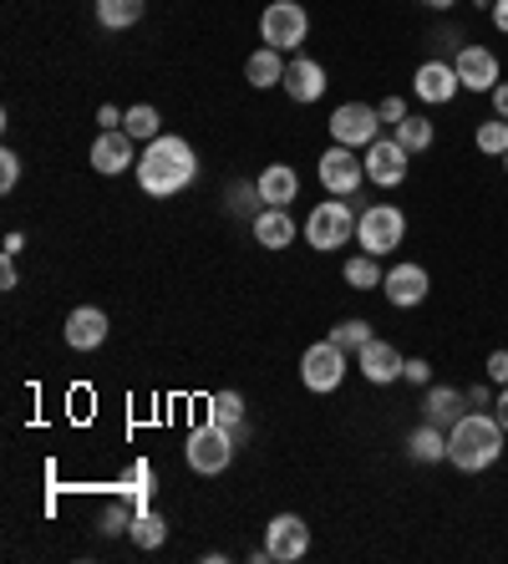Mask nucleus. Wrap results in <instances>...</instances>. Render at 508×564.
<instances>
[{
	"mask_svg": "<svg viewBox=\"0 0 508 564\" xmlns=\"http://www.w3.org/2000/svg\"><path fill=\"white\" fill-rule=\"evenodd\" d=\"M198 178V158H194V143L188 138H173V132H158L148 153L138 158V184L143 194L153 198H173Z\"/></svg>",
	"mask_w": 508,
	"mask_h": 564,
	"instance_id": "f257e3e1",
	"label": "nucleus"
},
{
	"mask_svg": "<svg viewBox=\"0 0 508 564\" xmlns=\"http://www.w3.org/2000/svg\"><path fill=\"white\" fill-rule=\"evenodd\" d=\"M498 453H504V422L488 417V412H463L447 427V463L453 468L483 473L498 463Z\"/></svg>",
	"mask_w": 508,
	"mask_h": 564,
	"instance_id": "f03ea898",
	"label": "nucleus"
},
{
	"mask_svg": "<svg viewBox=\"0 0 508 564\" xmlns=\"http://www.w3.org/2000/svg\"><path fill=\"white\" fill-rule=\"evenodd\" d=\"M356 219H361V214H356L346 198L331 194L326 204H315L311 209V219H305V239H311L315 250H341V245H352Z\"/></svg>",
	"mask_w": 508,
	"mask_h": 564,
	"instance_id": "7ed1b4c3",
	"label": "nucleus"
},
{
	"mask_svg": "<svg viewBox=\"0 0 508 564\" xmlns=\"http://www.w3.org/2000/svg\"><path fill=\"white\" fill-rule=\"evenodd\" d=\"M356 239H361L366 254H391L407 239V214L391 209V204H366L361 219H356Z\"/></svg>",
	"mask_w": 508,
	"mask_h": 564,
	"instance_id": "20e7f679",
	"label": "nucleus"
},
{
	"mask_svg": "<svg viewBox=\"0 0 508 564\" xmlns=\"http://www.w3.org/2000/svg\"><path fill=\"white\" fill-rule=\"evenodd\" d=\"M188 468L204 473V478H219L229 463H235V433H224V427H214V422H204V427H194L188 433Z\"/></svg>",
	"mask_w": 508,
	"mask_h": 564,
	"instance_id": "39448f33",
	"label": "nucleus"
},
{
	"mask_svg": "<svg viewBox=\"0 0 508 564\" xmlns=\"http://www.w3.org/2000/svg\"><path fill=\"white\" fill-rule=\"evenodd\" d=\"M381 112L371 102H341L336 112H331V138H336L341 148H371L381 138Z\"/></svg>",
	"mask_w": 508,
	"mask_h": 564,
	"instance_id": "423d86ee",
	"label": "nucleus"
},
{
	"mask_svg": "<svg viewBox=\"0 0 508 564\" xmlns=\"http://www.w3.org/2000/svg\"><path fill=\"white\" fill-rule=\"evenodd\" d=\"M300 381H305L311 392H336L341 381H346V351H341L331 336L305 346V356H300Z\"/></svg>",
	"mask_w": 508,
	"mask_h": 564,
	"instance_id": "0eeeda50",
	"label": "nucleus"
},
{
	"mask_svg": "<svg viewBox=\"0 0 508 564\" xmlns=\"http://www.w3.org/2000/svg\"><path fill=\"white\" fill-rule=\"evenodd\" d=\"M305 31H311V15H305V6H295V0H274L270 11L260 15V36H264V46H274V52L300 46Z\"/></svg>",
	"mask_w": 508,
	"mask_h": 564,
	"instance_id": "6e6552de",
	"label": "nucleus"
},
{
	"mask_svg": "<svg viewBox=\"0 0 508 564\" xmlns=\"http://www.w3.org/2000/svg\"><path fill=\"white\" fill-rule=\"evenodd\" d=\"M264 550H270L274 564H295L305 560V550H311V529H305V519L300 513H274L270 519V539H264Z\"/></svg>",
	"mask_w": 508,
	"mask_h": 564,
	"instance_id": "1a4fd4ad",
	"label": "nucleus"
},
{
	"mask_svg": "<svg viewBox=\"0 0 508 564\" xmlns=\"http://www.w3.org/2000/svg\"><path fill=\"white\" fill-rule=\"evenodd\" d=\"M366 178V163H356V148H331L326 158H321V184H326V194L336 198H352L356 188H361Z\"/></svg>",
	"mask_w": 508,
	"mask_h": 564,
	"instance_id": "9d476101",
	"label": "nucleus"
},
{
	"mask_svg": "<svg viewBox=\"0 0 508 564\" xmlns=\"http://www.w3.org/2000/svg\"><path fill=\"white\" fill-rule=\"evenodd\" d=\"M407 148L397 143V138H377V143L366 148V178H371V184H381V188H397L407 178Z\"/></svg>",
	"mask_w": 508,
	"mask_h": 564,
	"instance_id": "9b49d317",
	"label": "nucleus"
},
{
	"mask_svg": "<svg viewBox=\"0 0 508 564\" xmlns=\"http://www.w3.org/2000/svg\"><path fill=\"white\" fill-rule=\"evenodd\" d=\"M428 270L422 264H397V270H387V280H381V290H387V301L397 305V311H412V305H422L428 301Z\"/></svg>",
	"mask_w": 508,
	"mask_h": 564,
	"instance_id": "f8f14e48",
	"label": "nucleus"
},
{
	"mask_svg": "<svg viewBox=\"0 0 508 564\" xmlns=\"http://www.w3.org/2000/svg\"><path fill=\"white\" fill-rule=\"evenodd\" d=\"M91 169L107 173V178H118V173L138 169V158H132V132L128 128L102 132V138L91 143Z\"/></svg>",
	"mask_w": 508,
	"mask_h": 564,
	"instance_id": "ddd939ff",
	"label": "nucleus"
},
{
	"mask_svg": "<svg viewBox=\"0 0 508 564\" xmlns=\"http://www.w3.org/2000/svg\"><path fill=\"white\" fill-rule=\"evenodd\" d=\"M412 93L422 97V102H453L457 93H463V82H457V66L453 62H422L418 77H412Z\"/></svg>",
	"mask_w": 508,
	"mask_h": 564,
	"instance_id": "4468645a",
	"label": "nucleus"
},
{
	"mask_svg": "<svg viewBox=\"0 0 508 564\" xmlns=\"http://www.w3.org/2000/svg\"><path fill=\"white\" fill-rule=\"evenodd\" d=\"M356 367H361V377H366V381H377V387H387V381L402 377L407 356L397 351L391 341H377V336H371V341H366L361 351H356Z\"/></svg>",
	"mask_w": 508,
	"mask_h": 564,
	"instance_id": "2eb2a0df",
	"label": "nucleus"
},
{
	"mask_svg": "<svg viewBox=\"0 0 508 564\" xmlns=\"http://www.w3.org/2000/svg\"><path fill=\"white\" fill-rule=\"evenodd\" d=\"M457 82L468 87V93H494L498 87V56L488 46H463L457 52Z\"/></svg>",
	"mask_w": 508,
	"mask_h": 564,
	"instance_id": "dca6fc26",
	"label": "nucleus"
},
{
	"mask_svg": "<svg viewBox=\"0 0 508 564\" xmlns=\"http://www.w3.org/2000/svg\"><path fill=\"white\" fill-rule=\"evenodd\" d=\"M102 341H107V315L97 305H77L66 315V346L72 351H97Z\"/></svg>",
	"mask_w": 508,
	"mask_h": 564,
	"instance_id": "f3484780",
	"label": "nucleus"
},
{
	"mask_svg": "<svg viewBox=\"0 0 508 564\" xmlns=\"http://www.w3.org/2000/svg\"><path fill=\"white\" fill-rule=\"evenodd\" d=\"M290 93V102H315V97L326 93V66L311 62V56H295V62L285 66V82H280Z\"/></svg>",
	"mask_w": 508,
	"mask_h": 564,
	"instance_id": "a211bd4d",
	"label": "nucleus"
},
{
	"mask_svg": "<svg viewBox=\"0 0 508 564\" xmlns=\"http://www.w3.org/2000/svg\"><path fill=\"white\" fill-rule=\"evenodd\" d=\"M255 184H260V198L270 204V209H285L290 198L300 194V173L290 169V163H270V169H264Z\"/></svg>",
	"mask_w": 508,
	"mask_h": 564,
	"instance_id": "6ab92c4d",
	"label": "nucleus"
},
{
	"mask_svg": "<svg viewBox=\"0 0 508 564\" xmlns=\"http://www.w3.org/2000/svg\"><path fill=\"white\" fill-rule=\"evenodd\" d=\"M255 239H260L264 250H285L290 239H295V219H290V209L255 214Z\"/></svg>",
	"mask_w": 508,
	"mask_h": 564,
	"instance_id": "aec40b11",
	"label": "nucleus"
},
{
	"mask_svg": "<svg viewBox=\"0 0 508 564\" xmlns=\"http://www.w3.org/2000/svg\"><path fill=\"white\" fill-rule=\"evenodd\" d=\"M422 408H428V422H437V427H453V422L468 412V392H457V387H432Z\"/></svg>",
	"mask_w": 508,
	"mask_h": 564,
	"instance_id": "412c9836",
	"label": "nucleus"
},
{
	"mask_svg": "<svg viewBox=\"0 0 508 564\" xmlns=\"http://www.w3.org/2000/svg\"><path fill=\"white\" fill-rule=\"evenodd\" d=\"M407 453L418 463H443L447 458V433L437 427V422H422V427H412V437H407Z\"/></svg>",
	"mask_w": 508,
	"mask_h": 564,
	"instance_id": "4be33fe9",
	"label": "nucleus"
},
{
	"mask_svg": "<svg viewBox=\"0 0 508 564\" xmlns=\"http://www.w3.org/2000/svg\"><path fill=\"white\" fill-rule=\"evenodd\" d=\"M285 66L290 62H280L274 46H260V52L245 62V77H249V87H274V82H285Z\"/></svg>",
	"mask_w": 508,
	"mask_h": 564,
	"instance_id": "5701e85b",
	"label": "nucleus"
},
{
	"mask_svg": "<svg viewBox=\"0 0 508 564\" xmlns=\"http://www.w3.org/2000/svg\"><path fill=\"white\" fill-rule=\"evenodd\" d=\"M143 6L148 0H97V21H102L107 31H128L143 21Z\"/></svg>",
	"mask_w": 508,
	"mask_h": 564,
	"instance_id": "b1692460",
	"label": "nucleus"
},
{
	"mask_svg": "<svg viewBox=\"0 0 508 564\" xmlns=\"http://www.w3.org/2000/svg\"><path fill=\"white\" fill-rule=\"evenodd\" d=\"M239 417H245V397H239V392H219V397H209V422H214V427L235 433Z\"/></svg>",
	"mask_w": 508,
	"mask_h": 564,
	"instance_id": "393cba45",
	"label": "nucleus"
},
{
	"mask_svg": "<svg viewBox=\"0 0 508 564\" xmlns=\"http://www.w3.org/2000/svg\"><path fill=\"white\" fill-rule=\"evenodd\" d=\"M391 138L407 148V153H422V148H432V122L428 118H407L391 128Z\"/></svg>",
	"mask_w": 508,
	"mask_h": 564,
	"instance_id": "a878e982",
	"label": "nucleus"
},
{
	"mask_svg": "<svg viewBox=\"0 0 508 564\" xmlns=\"http://www.w3.org/2000/svg\"><path fill=\"white\" fill-rule=\"evenodd\" d=\"M381 264H377V254H356L352 264H346V285L352 290H377L381 285Z\"/></svg>",
	"mask_w": 508,
	"mask_h": 564,
	"instance_id": "bb28decb",
	"label": "nucleus"
},
{
	"mask_svg": "<svg viewBox=\"0 0 508 564\" xmlns=\"http://www.w3.org/2000/svg\"><path fill=\"white\" fill-rule=\"evenodd\" d=\"M128 534L138 539V544H143V550H158V544H163V539H169V524H163V519H158V513L138 509V519H132V529H128Z\"/></svg>",
	"mask_w": 508,
	"mask_h": 564,
	"instance_id": "cd10ccee",
	"label": "nucleus"
},
{
	"mask_svg": "<svg viewBox=\"0 0 508 564\" xmlns=\"http://www.w3.org/2000/svg\"><path fill=\"white\" fill-rule=\"evenodd\" d=\"M331 341H336L346 356L361 351V346L371 341V321H341V326H331Z\"/></svg>",
	"mask_w": 508,
	"mask_h": 564,
	"instance_id": "c85d7f7f",
	"label": "nucleus"
},
{
	"mask_svg": "<svg viewBox=\"0 0 508 564\" xmlns=\"http://www.w3.org/2000/svg\"><path fill=\"white\" fill-rule=\"evenodd\" d=\"M122 128H128L132 138H148V143H153L158 128H163V118H158V107H132L128 118H122Z\"/></svg>",
	"mask_w": 508,
	"mask_h": 564,
	"instance_id": "c756f323",
	"label": "nucleus"
},
{
	"mask_svg": "<svg viewBox=\"0 0 508 564\" xmlns=\"http://www.w3.org/2000/svg\"><path fill=\"white\" fill-rule=\"evenodd\" d=\"M478 153H488V158L508 153V122L504 118H494V122H483L478 128Z\"/></svg>",
	"mask_w": 508,
	"mask_h": 564,
	"instance_id": "7c9ffc66",
	"label": "nucleus"
},
{
	"mask_svg": "<svg viewBox=\"0 0 508 564\" xmlns=\"http://www.w3.org/2000/svg\"><path fill=\"white\" fill-rule=\"evenodd\" d=\"M255 204H264L260 184H235V188H229V209H235V214H255Z\"/></svg>",
	"mask_w": 508,
	"mask_h": 564,
	"instance_id": "2f4dec72",
	"label": "nucleus"
},
{
	"mask_svg": "<svg viewBox=\"0 0 508 564\" xmlns=\"http://www.w3.org/2000/svg\"><path fill=\"white\" fill-rule=\"evenodd\" d=\"M15 184H21V158L6 148V153H0V194H11Z\"/></svg>",
	"mask_w": 508,
	"mask_h": 564,
	"instance_id": "473e14b6",
	"label": "nucleus"
},
{
	"mask_svg": "<svg viewBox=\"0 0 508 564\" xmlns=\"http://www.w3.org/2000/svg\"><path fill=\"white\" fill-rule=\"evenodd\" d=\"M377 112H381V122H387V128L407 122V102H402V97H387V102H377Z\"/></svg>",
	"mask_w": 508,
	"mask_h": 564,
	"instance_id": "72a5a7b5",
	"label": "nucleus"
},
{
	"mask_svg": "<svg viewBox=\"0 0 508 564\" xmlns=\"http://www.w3.org/2000/svg\"><path fill=\"white\" fill-rule=\"evenodd\" d=\"M402 377H407V381H418V387H428V381H432V367H428V361H422V356H407Z\"/></svg>",
	"mask_w": 508,
	"mask_h": 564,
	"instance_id": "f704fd0d",
	"label": "nucleus"
},
{
	"mask_svg": "<svg viewBox=\"0 0 508 564\" xmlns=\"http://www.w3.org/2000/svg\"><path fill=\"white\" fill-rule=\"evenodd\" d=\"M488 377H494L498 387H508V351H494V356H488Z\"/></svg>",
	"mask_w": 508,
	"mask_h": 564,
	"instance_id": "c9c22d12",
	"label": "nucleus"
},
{
	"mask_svg": "<svg viewBox=\"0 0 508 564\" xmlns=\"http://www.w3.org/2000/svg\"><path fill=\"white\" fill-rule=\"evenodd\" d=\"M122 529H132V524H128V509H107L102 534H122Z\"/></svg>",
	"mask_w": 508,
	"mask_h": 564,
	"instance_id": "e433bc0d",
	"label": "nucleus"
},
{
	"mask_svg": "<svg viewBox=\"0 0 508 564\" xmlns=\"http://www.w3.org/2000/svg\"><path fill=\"white\" fill-rule=\"evenodd\" d=\"M488 97H494V118H504V122H508V82H498V87H494Z\"/></svg>",
	"mask_w": 508,
	"mask_h": 564,
	"instance_id": "4c0bfd02",
	"label": "nucleus"
},
{
	"mask_svg": "<svg viewBox=\"0 0 508 564\" xmlns=\"http://www.w3.org/2000/svg\"><path fill=\"white\" fill-rule=\"evenodd\" d=\"M122 118H128V112H118V107H102V112H97V122H102V132L122 128Z\"/></svg>",
	"mask_w": 508,
	"mask_h": 564,
	"instance_id": "58836bf2",
	"label": "nucleus"
},
{
	"mask_svg": "<svg viewBox=\"0 0 508 564\" xmlns=\"http://www.w3.org/2000/svg\"><path fill=\"white\" fill-rule=\"evenodd\" d=\"M0 290H15V254H6V264H0Z\"/></svg>",
	"mask_w": 508,
	"mask_h": 564,
	"instance_id": "ea45409f",
	"label": "nucleus"
},
{
	"mask_svg": "<svg viewBox=\"0 0 508 564\" xmlns=\"http://www.w3.org/2000/svg\"><path fill=\"white\" fill-rule=\"evenodd\" d=\"M488 402H494V397H488V387H473V392H468V408H473V412H483Z\"/></svg>",
	"mask_w": 508,
	"mask_h": 564,
	"instance_id": "a19ab883",
	"label": "nucleus"
},
{
	"mask_svg": "<svg viewBox=\"0 0 508 564\" xmlns=\"http://www.w3.org/2000/svg\"><path fill=\"white\" fill-rule=\"evenodd\" d=\"M494 26L508 36V0H494Z\"/></svg>",
	"mask_w": 508,
	"mask_h": 564,
	"instance_id": "79ce46f5",
	"label": "nucleus"
},
{
	"mask_svg": "<svg viewBox=\"0 0 508 564\" xmlns=\"http://www.w3.org/2000/svg\"><path fill=\"white\" fill-rule=\"evenodd\" d=\"M494 417L504 422V433H508V387H504V392H498V412H494Z\"/></svg>",
	"mask_w": 508,
	"mask_h": 564,
	"instance_id": "37998d69",
	"label": "nucleus"
},
{
	"mask_svg": "<svg viewBox=\"0 0 508 564\" xmlns=\"http://www.w3.org/2000/svg\"><path fill=\"white\" fill-rule=\"evenodd\" d=\"M422 6H437V11H447V6H453V0H422Z\"/></svg>",
	"mask_w": 508,
	"mask_h": 564,
	"instance_id": "c03bdc74",
	"label": "nucleus"
},
{
	"mask_svg": "<svg viewBox=\"0 0 508 564\" xmlns=\"http://www.w3.org/2000/svg\"><path fill=\"white\" fill-rule=\"evenodd\" d=\"M504 173H508V153H504Z\"/></svg>",
	"mask_w": 508,
	"mask_h": 564,
	"instance_id": "a18cd8bd",
	"label": "nucleus"
},
{
	"mask_svg": "<svg viewBox=\"0 0 508 564\" xmlns=\"http://www.w3.org/2000/svg\"><path fill=\"white\" fill-rule=\"evenodd\" d=\"M483 6H494V0H483Z\"/></svg>",
	"mask_w": 508,
	"mask_h": 564,
	"instance_id": "49530a36",
	"label": "nucleus"
}]
</instances>
